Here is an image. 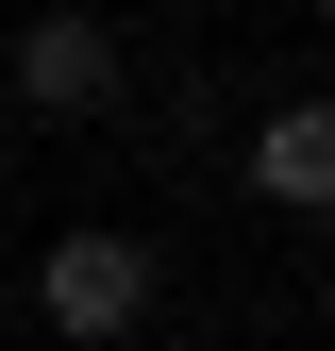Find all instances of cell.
I'll list each match as a JSON object with an SVG mask.
<instances>
[{
	"label": "cell",
	"instance_id": "obj_7",
	"mask_svg": "<svg viewBox=\"0 0 335 351\" xmlns=\"http://www.w3.org/2000/svg\"><path fill=\"white\" fill-rule=\"evenodd\" d=\"M0 318H17V301H0Z\"/></svg>",
	"mask_w": 335,
	"mask_h": 351
},
{
	"label": "cell",
	"instance_id": "obj_6",
	"mask_svg": "<svg viewBox=\"0 0 335 351\" xmlns=\"http://www.w3.org/2000/svg\"><path fill=\"white\" fill-rule=\"evenodd\" d=\"M0 17H17V0H0Z\"/></svg>",
	"mask_w": 335,
	"mask_h": 351
},
{
	"label": "cell",
	"instance_id": "obj_2",
	"mask_svg": "<svg viewBox=\"0 0 335 351\" xmlns=\"http://www.w3.org/2000/svg\"><path fill=\"white\" fill-rule=\"evenodd\" d=\"M117 84H135V34L101 0H17V34H0V101L17 117H117Z\"/></svg>",
	"mask_w": 335,
	"mask_h": 351
},
{
	"label": "cell",
	"instance_id": "obj_4",
	"mask_svg": "<svg viewBox=\"0 0 335 351\" xmlns=\"http://www.w3.org/2000/svg\"><path fill=\"white\" fill-rule=\"evenodd\" d=\"M185 17H235V0H185Z\"/></svg>",
	"mask_w": 335,
	"mask_h": 351
},
{
	"label": "cell",
	"instance_id": "obj_5",
	"mask_svg": "<svg viewBox=\"0 0 335 351\" xmlns=\"http://www.w3.org/2000/svg\"><path fill=\"white\" fill-rule=\"evenodd\" d=\"M0 134H17V101H0Z\"/></svg>",
	"mask_w": 335,
	"mask_h": 351
},
{
	"label": "cell",
	"instance_id": "obj_1",
	"mask_svg": "<svg viewBox=\"0 0 335 351\" xmlns=\"http://www.w3.org/2000/svg\"><path fill=\"white\" fill-rule=\"evenodd\" d=\"M151 301H168V251H151V234H117V217H67V234L34 251V318H51L67 351H135V335H151Z\"/></svg>",
	"mask_w": 335,
	"mask_h": 351
},
{
	"label": "cell",
	"instance_id": "obj_3",
	"mask_svg": "<svg viewBox=\"0 0 335 351\" xmlns=\"http://www.w3.org/2000/svg\"><path fill=\"white\" fill-rule=\"evenodd\" d=\"M235 184L268 201V217H319V201H335V101H319V84H285V101L251 117V151H235Z\"/></svg>",
	"mask_w": 335,
	"mask_h": 351
}]
</instances>
